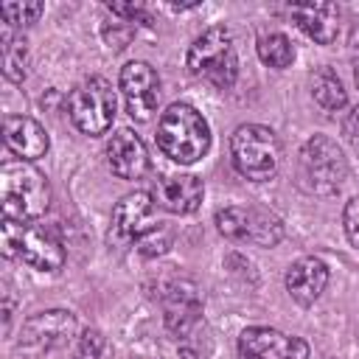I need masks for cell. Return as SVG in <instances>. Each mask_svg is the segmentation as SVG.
<instances>
[{"label":"cell","instance_id":"6da1fadb","mask_svg":"<svg viewBox=\"0 0 359 359\" xmlns=\"http://www.w3.org/2000/svg\"><path fill=\"white\" fill-rule=\"evenodd\" d=\"M0 202L3 219L31 222L50 205V185L45 174L28 160H6L0 168Z\"/></svg>","mask_w":359,"mask_h":359},{"label":"cell","instance_id":"7a4b0ae2","mask_svg":"<svg viewBox=\"0 0 359 359\" xmlns=\"http://www.w3.org/2000/svg\"><path fill=\"white\" fill-rule=\"evenodd\" d=\"M157 146H160V151L168 160H174L180 165H191L210 146L208 121L191 104H171L160 115V123H157Z\"/></svg>","mask_w":359,"mask_h":359},{"label":"cell","instance_id":"3957f363","mask_svg":"<svg viewBox=\"0 0 359 359\" xmlns=\"http://www.w3.org/2000/svg\"><path fill=\"white\" fill-rule=\"evenodd\" d=\"M0 247L6 258H17L39 272H56L65 264V244L56 227H48V224H22V222L3 219Z\"/></svg>","mask_w":359,"mask_h":359},{"label":"cell","instance_id":"277c9868","mask_svg":"<svg viewBox=\"0 0 359 359\" xmlns=\"http://www.w3.org/2000/svg\"><path fill=\"white\" fill-rule=\"evenodd\" d=\"M188 70L213 84L216 90H230L238 79V53H236V42L233 34L224 25H213L208 31H202L191 48H188Z\"/></svg>","mask_w":359,"mask_h":359},{"label":"cell","instance_id":"5b68a950","mask_svg":"<svg viewBox=\"0 0 359 359\" xmlns=\"http://www.w3.org/2000/svg\"><path fill=\"white\" fill-rule=\"evenodd\" d=\"M233 165L241 177L252 182H266L278 174L280 165V140L269 126L241 123L230 137Z\"/></svg>","mask_w":359,"mask_h":359},{"label":"cell","instance_id":"8992f818","mask_svg":"<svg viewBox=\"0 0 359 359\" xmlns=\"http://www.w3.org/2000/svg\"><path fill=\"white\" fill-rule=\"evenodd\" d=\"M348 177V160L337 140L328 135H314L300 149V185L309 194L331 196L342 188Z\"/></svg>","mask_w":359,"mask_h":359},{"label":"cell","instance_id":"52a82bcc","mask_svg":"<svg viewBox=\"0 0 359 359\" xmlns=\"http://www.w3.org/2000/svg\"><path fill=\"white\" fill-rule=\"evenodd\" d=\"M67 112H70V121L76 123L79 132L104 135L112 126L115 115H118V101H115L112 84L101 76H93V79L81 81L67 95Z\"/></svg>","mask_w":359,"mask_h":359},{"label":"cell","instance_id":"ba28073f","mask_svg":"<svg viewBox=\"0 0 359 359\" xmlns=\"http://www.w3.org/2000/svg\"><path fill=\"white\" fill-rule=\"evenodd\" d=\"M216 227L224 238L241 241V244H255V247H275L283 238V222L258 205L238 208L230 205L216 213Z\"/></svg>","mask_w":359,"mask_h":359},{"label":"cell","instance_id":"9c48e42d","mask_svg":"<svg viewBox=\"0 0 359 359\" xmlns=\"http://www.w3.org/2000/svg\"><path fill=\"white\" fill-rule=\"evenodd\" d=\"M121 93H123L129 118L137 123H146L157 109V98H160L157 70L149 62H126L121 67Z\"/></svg>","mask_w":359,"mask_h":359},{"label":"cell","instance_id":"30bf717a","mask_svg":"<svg viewBox=\"0 0 359 359\" xmlns=\"http://www.w3.org/2000/svg\"><path fill=\"white\" fill-rule=\"evenodd\" d=\"M160 222L154 219V196L146 191L126 194L115 210H112V224H109V241L123 244V241H140L149 230H154Z\"/></svg>","mask_w":359,"mask_h":359},{"label":"cell","instance_id":"8fae6325","mask_svg":"<svg viewBox=\"0 0 359 359\" xmlns=\"http://www.w3.org/2000/svg\"><path fill=\"white\" fill-rule=\"evenodd\" d=\"M238 359H309V342L266 325H252L238 337Z\"/></svg>","mask_w":359,"mask_h":359},{"label":"cell","instance_id":"7c38bea8","mask_svg":"<svg viewBox=\"0 0 359 359\" xmlns=\"http://www.w3.org/2000/svg\"><path fill=\"white\" fill-rule=\"evenodd\" d=\"M76 331V317L70 311L53 309V311H39L22 325L20 348L28 351H53L62 348Z\"/></svg>","mask_w":359,"mask_h":359},{"label":"cell","instance_id":"4fadbf2b","mask_svg":"<svg viewBox=\"0 0 359 359\" xmlns=\"http://www.w3.org/2000/svg\"><path fill=\"white\" fill-rule=\"evenodd\" d=\"M165 328L174 337H188L191 328L202 320V297L191 280H171L163 294Z\"/></svg>","mask_w":359,"mask_h":359},{"label":"cell","instance_id":"5bb4252c","mask_svg":"<svg viewBox=\"0 0 359 359\" xmlns=\"http://www.w3.org/2000/svg\"><path fill=\"white\" fill-rule=\"evenodd\" d=\"M107 163L115 177L121 180H140L149 171V151L146 143L132 129L112 132L107 143Z\"/></svg>","mask_w":359,"mask_h":359},{"label":"cell","instance_id":"9a60e30c","mask_svg":"<svg viewBox=\"0 0 359 359\" xmlns=\"http://www.w3.org/2000/svg\"><path fill=\"white\" fill-rule=\"evenodd\" d=\"M205 185L194 174H165L154 185V202L168 213H194L202 202Z\"/></svg>","mask_w":359,"mask_h":359},{"label":"cell","instance_id":"2e32d148","mask_svg":"<svg viewBox=\"0 0 359 359\" xmlns=\"http://www.w3.org/2000/svg\"><path fill=\"white\" fill-rule=\"evenodd\" d=\"M3 140L22 160L45 157V151L50 146L45 126L39 121L28 118V115H6V121H3Z\"/></svg>","mask_w":359,"mask_h":359},{"label":"cell","instance_id":"e0dca14e","mask_svg":"<svg viewBox=\"0 0 359 359\" xmlns=\"http://www.w3.org/2000/svg\"><path fill=\"white\" fill-rule=\"evenodd\" d=\"M325 283H328V266L314 255L297 258L286 272V292L300 306H311L323 294Z\"/></svg>","mask_w":359,"mask_h":359},{"label":"cell","instance_id":"ac0fdd59","mask_svg":"<svg viewBox=\"0 0 359 359\" xmlns=\"http://www.w3.org/2000/svg\"><path fill=\"white\" fill-rule=\"evenodd\" d=\"M292 17L309 39H314L320 45H331L337 39V31H339L337 6H331V3H297V6H292Z\"/></svg>","mask_w":359,"mask_h":359},{"label":"cell","instance_id":"d6986e66","mask_svg":"<svg viewBox=\"0 0 359 359\" xmlns=\"http://www.w3.org/2000/svg\"><path fill=\"white\" fill-rule=\"evenodd\" d=\"M311 95H314V101H317L323 109H328V112H337V109H342V107L348 104V93H345L339 76H337L331 67H320V70L311 76Z\"/></svg>","mask_w":359,"mask_h":359},{"label":"cell","instance_id":"ffe728a7","mask_svg":"<svg viewBox=\"0 0 359 359\" xmlns=\"http://www.w3.org/2000/svg\"><path fill=\"white\" fill-rule=\"evenodd\" d=\"M0 53H3V76L14 84H20L25 79V65H28V48H25V39H17L11 36L8 31V22L3 25V34H0Z\"/></svg>","mask_w":359,"mask_h":359},{"label":"cell","instance_id":"44dd1931","mask_svg":"<svg viewBox=\"0 0 359 359\" xmlns=\"http://www.w3.org/2000/svg\"><path fill=\"white\" fill-rule=\"evenodd\" d=\"M258 56H261L264 65L283 70V67L292 65L294 48H292V42H289L283 34H264V36L258 39Z\"/></svg>","mask_w":359,"mask_h":359},{"label":"cell","instance_id":"7402d4cb","mask_svg":"<svg viewBox=\"0 0 359 359\" xmlns=\"http://www.w3.org/2000/svg\"><path fill=\"white\" fill-rule=\"evenodd\" d=\"M79 359H112V345L109 339L95 331V328H87L79 339Z\"/></svg>","mask_w":359,"mask_h":359},{"label":"cell","instance_id":"603a6c76","mask_svg":"<svg viewBox=\"0 0 359 359\" xmlns=\"http://www.w3.org/2000/svg\"><path fill=\"white\" fill-rule=\"evenodd\" d=\"M42 3H3L0 6V14H3V20L8 22V25H31V22H36V17L42 14Z\"/></svg>","mask_w":359,"mask_h":359},{"label":"cell","instance_id":"cb8c5ba5","mask_svg":"<svg viewBox=\"0 0 359 359\" xmlns=\"http://www.w3.org/2000/svg\"><path fill=\"white\" fill-rule=\"evenodd\" d=\"M171 247V233L165 230V227H154V230H149L140 241H137V250L143 252V255H163L165 250Z\"/></svg>","mask_w":359,"mask_h":359},{"label":"cell","instance_id":"d4e9b609","mask_svg":"<svg viewBox=\"0 0 359 359\" xmlns=\"http://www.w3.org/2000/svg\"><path fill=\"white\" fill-rule=\"evenodd\" d=\"M342 224H345V236L353 247H359V196H353L345 210H342Z\"/></svg>","mask_w":359,"mask_h":359},{"label":"cell","instance_id":"484cf974","mask_svg":"<svg viewBox=\"0 0 359 359\" xmlns=\"http://www.w3.org/2000/svg\"><path fill=\"white\" fill-rule=\"evenodd\" d=\"M109 11L112 14H121L126 20H140V22H151L146 8L143 6H135V3H109Z\"/></svg>","mask_w":359,"mask_h":359},{"label":"cell","instance_id":"4316f807","mask_svg":"<svg viewBox=\"0 0 359 359\" xmlns=\"http://www.w3.org/2000/svg\"><path fill=\"white\" fill-rule=\"evenodd\" d=\"M342 132H345V137H348V143L359 151V104L348 112V118H345V123H342Z\"/></svg>","mask_w":359,"mask_h":359},{"label":"cell","instance_id":"83f0119b","mask_svg":"<svg viewBox=\"0 0 359 359\" xmlns=\"http://www.w3.org/2000/svg\"><path fill=\"white\" fill-rule=\"evenodd\" d=\"M104 36H107L109 48L121 50V48H126V42L132 39V28H121V25H112V28H104Z\"/></svg>","mask_w":359,"mask_h":359},{"label":"cell","instance_id":"f1b7e54d","mask_svg":"<svg viewBox=\"0 0 359 359\" xmlns=\"http://www.w3.org/2000/svg\"><path fill=\"white\" fill-rule=\"evenodd\" d=\"M351 53H353V62H359V28H353L351 34Z\"/></svg>","mask_w":359,"mask_h":359},{"label":"cell","instance_id":"f546056e","mask_svg":"<svg viewBox=\"0 0 359 359\" xmlns=\"http://www.w3.org/2000/svg\"><path fill=\"white\" fill-rule=\"evenodd\" d=\"M353 79H356V84H359V62H353Z\"/></svg>","mask_w":359,"mask_h":359}]
</instances>
